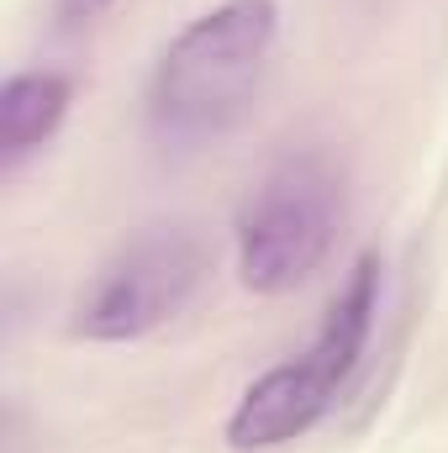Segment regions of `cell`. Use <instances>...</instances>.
I'll use <instances>...</instances> for the list:
<instances>
[{"label": "cell", "mask_w": 448, "mask_h": 453, "mask_svg": "<svg viewBox=\"0 0 448 453\" xmlns=\"http://www.w3.org/2000/svg\"><path fill=\"white\" fill-rule=\"evenodd\" d=\"M206 269H212V253H206L201 232H190L180 222L148 226L127 248H116L96 269V280L80 290L69 333L85 342L148 338L196 301Z\"/></svg>", "instance_id": "cell-4"}, {"label": "cell", "mask_w": 448, "mask_h": 453, "mask_svg": "<svg viewBox=\"0 0 448 453\" xmlns=\"http://www.w3.org/2000/svg\"><path fill=\"white\" fill-rule=\"evenodd\" d=\"M74 80L58 69H16L0 85V169L16 174L32 153H42L69 116Z\"/></svg>", "instance_id": "cell-5"}, {"label": "cell", "mask_w": 448, "mask_h": 453, "mask_svg": "<svg viewBox=\"0 0 448 453\" xmlns=\"http://www.w3.org/2000/svg\"><path fill=\"white\" fill-rule=\"evenodd\" d=\"M348 217V174L328 148L280 153L237 206V280L253 296L306 285Z\"/></svg>", "instance_id": "cell-3"}, {"label": "cell", "mask_w": 448, "mask_h": 453, "mask_svg": "<svg viewBox=\"0 0 448 453\" xmlns=\"http://www.w3.org/2000/svg\"><path fill=\"white\" fill-rule=\"evenodd\" d=\"M280 42V0H217L190 16L148 74L143 121L169 153L217 148L253 111Z\"/></svg>", "instance_id": "cell-1"}, {"label": "cell", "mask_w": 448, "mask_h": 453, "mask_svg": "<svg viewBox=\"0 0 448 453\" xmlns=\"http://www.w3.org/2000/svg\"><path fill=\"white\" fill-rule=\"evenodd\" d=\"M112 5L116 0H53V16H58V27H90Z\"/></svg>", "instance_id": "cell-6"}, {"label": "cell", "mask_w": 448, "mask_h": 453, "mask_svg": "<svg viewBox=\"0 0 448 453\" xmlns=\"http://www.w3.org/2000/svg\"><path fill=\"white\" fill-rule=\"evenodd\" d=\"M375 311H380V258L364 253L353 258L348 280L328 301V317L317 338L306 342V353L264 369L243 390V401L227 417V443L237 453H264L312 433L328 417V406L343 395V385L353 380L364 342L375 333Z\"/></svg>", "instance_id": "cell-2"}]
</instances>
